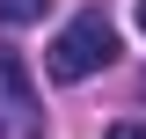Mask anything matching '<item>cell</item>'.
Returning a JSON list of instances; mask_svg holds the SVG:
<instances>
[{"mask_svg":"<svg viewBox=\"0 0 146 139\" xmlns=\"http://www.w3.org/2000/svg\"><path fill=\"white\" fill-rule=\"evenodd\" d=\"M110 59H117V22H110L102 7H80V15L51 37V81H88Z\"/></svg>","mask_w":146,"mask_h":139,"instance_id":"cell-1","label":"cell"},{"mask_svg":"<svg viewBox=\"0 0 146 139\" xmlns=\"http://www.w3.org/2000/svg\"><path fill=\"white\" fill-rule=\"evenodd\" d=\"M0 139H44V103L15 51H0Z\"/></svg>","mask_w":146,"mask_h":139,"instance_id":"cell-2","label":"cell"},{"mask_svg":"<svg viewBox=\"0 0 146 139\" xmlns=\"http://www.w3.org/2000/svg\"><path fill=\"white\" fill-rule=\"evenodd\" d=\"M44 22V0H0V29H29Z\"/></svg>","mask_w":146,"mask_h":139,"instance_id":"cell-3","label":"cell"},{"mask_svg":"<svg viewBox=\"0 0 146 139\" xmlns=\"http://www.w3.org/2000/svg\"><path fill=\"white\" fill-rule=\"evenodd\" d=\"M110 139H146V124H131V117H124V124H110Z\"/></svg>","mask_w":146,"mask_h":139,"instance_id":"cell-4","label":"cell"},{"mask_svg":"<svg viewBox=\"0 0 146 139\" xmlns=\"http://www.w3.org/2000/svg\"><path fill=\"white\" fill-rule=\"evenodd\" d=\"M139 29H146V0H139Z\"/></svg>","mask_w":146,"mask_h":139,"instance_id":"cell-5","label":"cell"}]
</instances>
